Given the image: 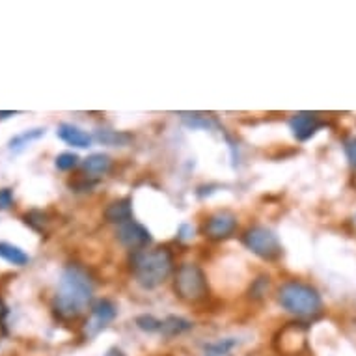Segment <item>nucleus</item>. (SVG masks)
<instances>
[{
  "label": "nucleus",
  "instance_id": "1",
  "mask_svg": "<svg viewBox=\"0 0 356 356\" xmlns=\"http://www.w3.org/2000/svg\"><path fill=\"white\" fill-rule=\"evenodd\" d=\"M96 284L90 272L80 265H67L62 272L54 295V311L62 319L78 318L90 304Z\"/></svg>",
  "mask_w": 356,
  "mask_h": 356
},
{
  "label": "nucleus",
  "instance_id": "2",
  "mask_svg": "<svg viewBox=\"0 0 356 356\" xmlns=\"http://www.w3.org/2000/svg\"><path fill=\"white\" fill-rule=\"evenodd\" d=\"M174 267V258L168 248L155 250H138L131 259V269L138 284L144 289H155L168 278Z\"/></svg>",
  "mask_w": 356,
  "mask_h": 356
},
{
  "label": "nucleus",
  "instance_id": "3",
  "mask_svg": "<svg viewBox=\"0 0 356 356\" xmlns=\"http://www.w3.org/2000/svg\"><path fill=\"white\" fill-rule=\"evenodd\" d=\"M278 302L297 318H315L323 311V297L310 284L291 280L278 289Z\"/></svg>",
  "mask_w": 356,
  "mask_h": 356
},
{
  "label": "nucleus",
  "instance_id": "4",
  "mask_svg": "<svg viewBox=\"0 0 356 356\" xmlns=\"http://www.w3.org/2000/svg\"><path fill=\"white\" fill-rule=\"evenodd\" d=\"M175 293L188 302H196L208 295V280L200 267L194 263H183L174 280Z\"/></svg>",
  "mask_w": 356,
  "mask_h": 356
},
{
  "label": "nucleus",
  "instance_id": "5",
  "mask_svg": "<svg viewBox=\"0 0 356 356\" xmlns=\"http://www.w3.org/2000/svg\"><path fill=\"white\" fill-rule=\"evenodd\" d=\"M245 245L248 250H252L256 256L267 259V261H272L282 254L278 235L265 226H254L250 230H246Z\"/></svg>",
  "mask_w": 356,
  "mask_h": 356
},
{
  "label": "nucleus",
  "instance_id": "6",
  "mask_svg": "<svg viewBox=\"0 0 356 356\" xmlns=\"http://www.w3.org/2000/svg\"><path fill=\"white\" fill-rule=\"evenodd\" d=\"M116 304L109 300V298H99L91 304V318L86 323V334L88 336H98L99 332L103 331L107 324L114 321L116 318Z\"/></svg>",
  "mask_w": 356,
  "mask_h": 356
},
{
  "label": "nucleus",
  "instance_id": "7",
  "mask_svg": "<svg viewBox=\"0 0 356 356\" xmlns=\"http://www.w3.org/2000/svg\"><path fill=\"white\" fill-rule=\"evenodd\" d=\"M235 227H237V216L230 211H219L209 216L203 226V234L208 235L209 239L222 241L234 234Z\"/></svg>",
  "mask_w": 356,
  "mask_h": 356
},
{
  "label": "nucleus",
  "instance_id": "8",
  "mask_svg": "<svg viewBox=\"0 0 356 356\" xmlns=\"http://www.w3.org/2000/svg\"><path fill=\"white\" fill-rule=\"evenodd\" d=\"M323 125L324 122L315 112H298V114H293V118L289 120V129L298 142L310 140Z\"/></svg>",
  "mask_w": 356,
  "mask_h": 356
},
{
  "label": "nucleus",
  "instance_id": "9",
  "mask_svg": "<svg viewBox=\"0 0 356 356\" xmlns=\"http://www.w3.org/2000/svg\"><path fill=\"white\" fill-rule=\"evenodd\" d=\"M118 239L123 246L138 252V250H144L151 243V235L142 224L129 221L122 224V226H118Z\"/></svg>",
  "mask_w": 356,
  "mask_h": 356
},
{
  "label": "nucleus",
  "instance_id": "10",
  "mask_svg": "<svg viewBox=\"0 0 356 356\" xmlns=\"http://www.w3.org/2000/svg\"><path fill=\"white\" fill-rule=\"evenodd\" d=\"M241 340L237 336H226L205 342L201 345V355L203 356H234V353L239 349Z\"/></svg>",
  "mask_w": 356,
  "mask_h": 356
},
{
  "label": "nucleus",
  "instance_id": "11",
  "mask_svg": "<svg viewBox=\"0 0 356 356\" xmlns=\"http://www.w3.org/2000/svg\"><path fill=\"white\" fill-rule=\"evenodd\" d=\"M56 133H58V136L65 144H69L73 148L85 149L91 146V136L86 131L80 129V127H77V125H73V123H60Z\"/></svg>",
  "mask_w": 356,
  "mask_h": 356
},
{
  "label": "nucleus",
  "instance_id": "12",
  "mask_svg": "<svg viewBox=\"0 0 356 356\" xmlns=\"http://www.w3.org/2000/svg\"><path fill=\"white\" fill-rule=\"evenodd\" d=\"M104 216H107V221L112 222V224H118V226L133 221V208H131L129 198L112 201L111 205L107 208V211H104Z\"/></svg>",
  "mask_w": 356,
  "mask_h": 356
},
{
  "label": "nucleus",
  "instance_id": "13",
  "mask_svg": "<svg viewBox=\"0 0 356 356\" xmlns=\"http://www.w3.org/2000/svg\"><path fill=\"white\" fill-rule=\"evenodd\" d=\"M112 166L111 157L104 153H91L90 157H86L82 162V168L90 177H99V175L107 174Z\"/></svg>",
  "mask_w": 356,
  "mask_h": 356
},
{
  "label": "nucleus",
  "instance_id": "14",
  "mask_svg": "<svg viewBox=\"0 0 356 356\" xmlns=\"http://www.w3.org/2000/svg\"><path fill=\"white\" fill-rule=\"evenodd\" d=\"M192 326H194L192 321H188V319L181 318V315H168V318L162 321L161 332L164 334V336L174 337V336H181V334L190 331Z\"/></svg>",
  "mask_w": 356,
  "mask_h": 356
},
{
  "label": "nucleus",
  "instance_id": "15",
  "mask_svg": "<svg viewBox=\"0 0 356 356\" xmlns=\"http://www.w3.org/2000/svg\"><path fill=\"white\" fill-rule=\"evenodd\" d=\"M0 258L17 267L28 265V261H30V256L23 248L12 245V243H4V241L0 243Z\"/></svg>",
  "mask_w": 356,
  "mask_h": 356
},
{
  "label": "nucleus",
  "instance_id": "16",
  "mask_svg": "<svg viewBox=\"0 0 356 356\" xmlns=\"http://www.w3.org/2000/svg\"><path fill=\"white\" fill-rule=\"evenodd\" d=\"M96 138H98V142L104 144V146H127L133 140L127 133L112 129H99L96 133Z\"/></svg>",
  "mask_w": 356,
  "mask_h": 356
},
{
  "label": "nucleus",
  "instance_id": "17",
  "mask_svg": "<svg viewBox=\"0 0 356 356\" xmlns=\"http://www.w3.org/2000/svg\"><path fill=\"white\" fill-rule=\"evenodd\" d=\"M41 136H45V129H41V127H38V129L25 131V133L13 136L12 140H10V149L25 148V146H28V144L34 142V140H39Z\"/></svg>",
  "mask_w": 356,
  "mask_h": 356
},
{
  "label": "nucleus",
  "instance_id": "18",
  "mask_svg": "<svg viewBox=\"0 0 356 356\" xmlns=\"http://www.w3.org/2000/svg\"><path fill=\"white\" fill-rule=\"evenodd\" d=\"M162 321L155 319L153 315H138L136 318V326L144 332H161Z\"/></svg>",
  "mask_w": 356,
  "mask_h": 356
},
{
  "label": "nucleus",
  "instance_id": "19",
  "mask_svg": "<svg viewBox=\"0 0 356 356\" xmlns=\"http://www.w3.org/2000/svg\"><path fill=\"white\" fill-rule=\"evenodd\" d=\"M56 168L62 170V172H69V170H73L75 166L78 164V155H75V153H71V151H65V153H60L58 157H56Z\"/></svg>",
  "mask_w": 356,
  "mask_h": 356
},
{
  "label": "nucleus",
  "instance_id": "20",
  "mask_svg": "<svg viewBox=\"0 0 356 356\" xmlns=\"http://www.w3.org/2000/svg\"><path fill=\"white\" fill-rule=\"evenodd\" d=\"M25 222L30 227H34L36 232H43L49 221H47L45 213H41V211H30V213H26Z\"/></svg>",
  "mask_w": 356,
  "mask_h": 356
},
{
  "label": "nucleus",
  "instance_id": "21",
  "mask_svg": "<svg viewBox=\"0 0 356 356\" xmlns=\"http://www.w3.org/2000/svg\"><path fill=\"white\" fill-rule=\"evenodd\" d=\"M344 151L347 161L353 168H356V136H349L344 142Z\"/></svg>",
  "mask_w": 356,
  "mask_h": 356
},
{
  "label": "nucleus",
  "instance_id": "22",
  "mask_svg": "<svg viewBox=\"0 0 356 356\" xmlns=\"http://www.w3.org/2000/svg\"><path fill=\"white\" fill-rule=\"evenodd\" d=\"M13 205L12 188H0V211H6Z\"/></svg>",
  "mask_w": 356,
  "mask_h": 356
},
{
  "label": "nucleus",
  "instance_id": "23",
  "mask_svg": "<svg viewBox=\"0 0 356 356\" xmlns=\"http://www.w3.org/2000/svg\"><path fill=\"white\" fill-rule=\"evenodd\" d=\"M10 116H15V112L12 111H0V120H8Z\"/></svg>",
  "mask_w": 356,
  "mask_h": 356
},
{
  "label": "nucleus",
  "instance_id": "24",
  "mask_svg": "<svg viewBox=\"0 0 356 356\" xmlns=\"http://www.w3.org/2000/svg\"><path fill=\"white\" fill-rule=\"evenodd\" d=\"M107 356H125L120 349H111L109 353H107Z\"/></svg>",
  "mask_w": 356,
  "mask_h": 356
},
{
  "label": "nucleus",
  "instance_id": "25",
  "mask_svg": "<svg viewBox=\"0 0 356 356\" xmlns=\"http://www.w3.org/2000/svg\"><path fill=\"white\" fill-rule=\"evenodd\" d=\"M4 315H6V306H4V302L0 300V319L4 318Z\"/></svg>",
  "mask_w": 356,
  "mask_h": 356
}]
</instances>
